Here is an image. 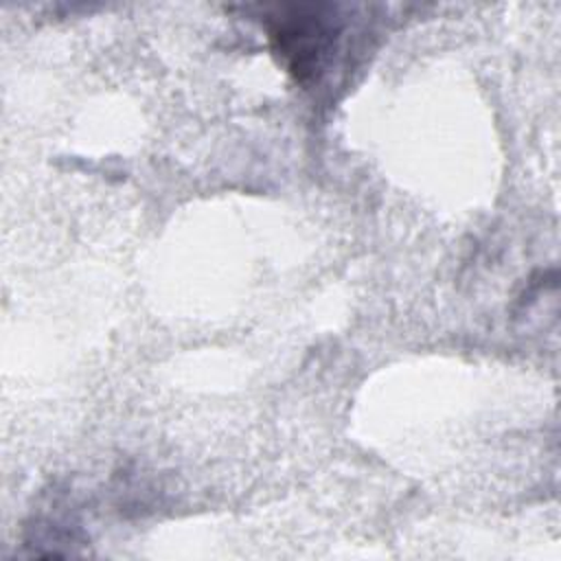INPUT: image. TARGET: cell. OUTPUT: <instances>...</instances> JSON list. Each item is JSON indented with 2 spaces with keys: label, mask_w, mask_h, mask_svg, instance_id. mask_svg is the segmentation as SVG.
<instances>
[{
  "label": "cell",
  "mask_w": 561,
  "mask_h": 561,
  "mask_svg": "<svg viewBox=\"0 0 561 561\" xmlns=\"http://www.w3.org/2000/svg\"><path fill=\"white\" fill-rule=\"evenodd\" d=\"M333 37L335 33L331 24L316 15H291L276 20V24L272 26L276 53L285 59L289 72L298 81H307L320 70L322 59L333 48Z\"/></svg>",
  "instance_id": "6da1fadb"
}]
</instances>
